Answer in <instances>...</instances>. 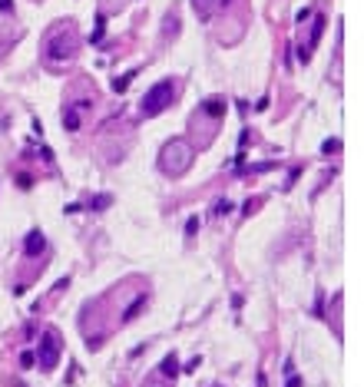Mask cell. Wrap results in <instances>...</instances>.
I'll return each mask as SVG.
<instances>
[{
	"label": "cell",
	"instance_id": "11",
	"mask_svg": "<svg viewBox=\"0 0 364 387\" xmlns=\"http://www.w3.org/2000/svg\"><path fill=\"white\" fill-rule=\"evenodd\" d=\"M109 202H113V199H109V195H96V199L89 202V209H106Z\"/></svg>",
	"mask_w": 364,
	"mask_h": 387
},
{
	"label": "cell",
	"instance_id": "4",
	"mask_svg": "<svg viewBox=\"0 0 364 387\" xmlns=\"http://www.w3.org/2000/svg\"><path fill=\"white\" fill-rule=\"evenodd\" d=\"M159 374L169 377V381H176V374H179V361H176V354H169L163 364H159Z\"/></svg>",
	"mask_w": 364,
	"mask_h": 387
},
{
	"label": "cell",
	"instance_id": "14",
	"mask_svg": "<svg viewBox=\"0 0 364 387\" xmlns=\"http://www.w3.org/2000/svg\"><path fill=\"white\" fill-rule=\"evenodd\" d=\"M192 232H199V219H195V215H192V219H189V225H186V235H192Z\"/></svg>",
	"mask_w": 364,
	"mask_h": 387
},
{
	"label": "cell",
	"instance_id": "2",
	"mask_svg": "<svg viewBox=\"0 0 364 387\" xmlns=\"http://www.w3.org/2000/svg\"><path fill=\"white\" fill-rule=\"evenodd\" d=\"M37 361H40V368L43 371H53L57 368V361H60V344H57V334H50L47 331L43 337H40V351H37Z\"/></svg>",
	"mask_w": 364,
	"mask_h": 387
},
{
	"label": "cell",
	"instance_id": "3",
	"mask_svg": "<svg viewBox=\"0 0 364 387\" xmlns=\"http://www.w3.org/2000/svg\"><path fill=\"white\" fill-rule=\"evenodd\" d=\"M43 245H47L43 232H37V229H33L30 235H27V242H24V252H27V255H40V252H43Z\"/></svg>",
	"mask_w": 364,
	"mask_h": 387
},
{
	"label": "cell",
	"instance_id": "19",
	"mask_svg": "<svg viewBox=\"0 0 364 387\" xmlns=\"http://www.w3.org/2000/svg\"><path fill=\"white\" fill-rule=\"evenodd\" d=\"M288 387H302V377H288Z\"/></svg>",
	"mask_w": 364,
	"mask_h": 387
},
{
	"label": "cell",
	"instance_id": "7",
	"mask_svg": "<svg viewBox=\"0 0 364 387\" xmlns=\"http://www.w3.org/2000/svg\"><path fill=\"white\" fill-rule=\"evenodd\" d=\"M202 109L212 112V116H222V112H225V103H222V100H206V103H202Z\"/></svg>",
	"mask_w": 364,
	"mask_h": 387
},
{
	"label": "cell",
	"instance_id": "8",
	"mask_svg": "<svg viewBox=\"0 0 364 387\" xmlns=\"http://www.w3.org/2000/svg\"><path fill=\"white\" fill-rule=\"evenodd\" d=\"M192 4H195V10H199V17H202V20L212 17V0H192Z\"/></svg>",
	"mask_w": 364,
	"mask_h": 387
},
{
	"label": "cell",
	"instance_id": "9",
	"mask_svg": "<svg viewBox=\"0 0 364 387\" xmlns=\"http://www.w3.org/2000/svg\"><path fill=\"white\" fill-rule=\"evenodd\" d=\"M132 76H136V70H129V73H123L120 80H113V89H116V93H123V89H126V86L132 83Z\"/></svg>",
	"mask_w": 364,
	"mask_h": 387
},
{
	"label": "cell",
	"instance_id": "10",
	"mask_svg": "<svg viewBox=\"0 0 364 387\" xmlns=\"http://www.w3.org/2000/svg\"><path fill=\"white\" fill-rule=\"evenodd\" d=\"M103 33H106V24H103V17H96V27H93V37H89V43H103Z\"/></svg>",
	"mask_w": 364,
	"mask_h": 387
},
{
	"label": "cell",
	"instance_id": "5",
	"mask_svg": "<svg viewBox=\"0 0 364 387\" xmlns=\"http://www.w3.org/2000/svg\"><path fill=\"white\" fill-rule=\"evenodd\" d=\"M321 33H325V17H314V27H311V37H308V50H305V53H311L314 47H318Z\"/></svg>",
	"mask_w": 364,
	"mask_h": 387
},
{
	"label": "cell",
	"instance_id": "13",
	"mask_svg": "<svg viewBox=\"0 0 364 387\" xmlns=\"http://www.w3.org/2000/svg\"><path fill=\"white\" fill-rule=\"evenodd\" d=\"M321 152H325V156H328V152H338V139H328V143L321 146Z\"/></svg>",
	"mask_w": 364,
	"mask_h": 387
},
{
	"label": "cell",
	"instance_id": "12",
	"mask_svg": "<svg viewBox=\"0 0 364 387\" xmlns=\"http://www.w3.org/2000/svg\"><path fill=\"white\" fill-rule=\"evenodd\" d=\"M33 364H37L33 351H24V357H20V368H33Z\"/></svg>",
	"mask_w": 364,
	"mask_h": 387
},
{
	"label": "cell",
	"instance_id": "18",
	"mask_svg": "<svg viewBox=\"0 0 364 387\" xmlns=\"http://www.w3.org/2000/svg\"><path fill=\"white\" fill-rule=\"evenodd\" d=\"M13 10V0H0V13H10Z\"/></svg>",
	"mask_w": 364,
	"mask_h": 387
},
{
	"label": "cell",
	"instance_id": "16",
	"mask_svg": "<svg viewBox=\"0 0 364 387\" xmlns=\"http://www.w3.org/2000/svg\"><path fill=\"white\" fill-rule=\"evenodd\" d=\"M76 126H80V119H76V112H70L66 116V129H76Z\"/></svg>",
	"mask_w": 364,
	"mask_h": 387
},
{
	"label": "cell",
	"instance_id": "15",
	"mask_svg": "<svg viewBox=\"0 0 364 387\" xmlns=\"http://www.w3.org/2000/svg\"><path fill=\"white\" fill-rule=\"evenodd\" d=\"M225 212H232V206H229V202H219V206H215V215H225Z\"/></svg>",
	"mask_w": 364,
	"mask_h": 387
},
{
	"label": "cell",
	"instance_id": "1",
	"mask_svg": "<svg viewBox=\"0 0 364 387\" xmlns=\"http://www.w3.org/2000/svg\"><path fill=\"white\" fill-rule=\"evenodd\" d=\"M172 96H176V83L172 80H159L152 89H146L139 109H143V116H159V112L172 103Z\"/></svg>",
	"mask_w": 364,
	"mask_h": 387
},
{
	"label": "cell",
	"instance_id": "6",
	"mask_svg": "<svg viewBox=\"0 0 364 387\" xmlns=\"http://www.w3.org/2000/svg\"><path fill=\"white\" fill-rule=\"evenodd\" d=\"M143 308H146V298H132V305H129V308L123 311V321H132V318H136L139 311H143Z\"/></svg>",
	"mask_w": 364,
	"mask_h": 387
},
{
	"label": "cell",
	"instance_id": "17",
	"mask_svg": "<svg viewBox=\"0 0 364 387\" xmlns=\"http://www.w3.org/2000/svg\"><path fill=\"white\" fill-rule=\"evenodd\" d=\"M308 17H311V7H302V10H298V17H295V20H298V24H302V20H308Z\"/></svg>",
	"mask_w": 364,
	"mask_h": 387
}]
</instances>
